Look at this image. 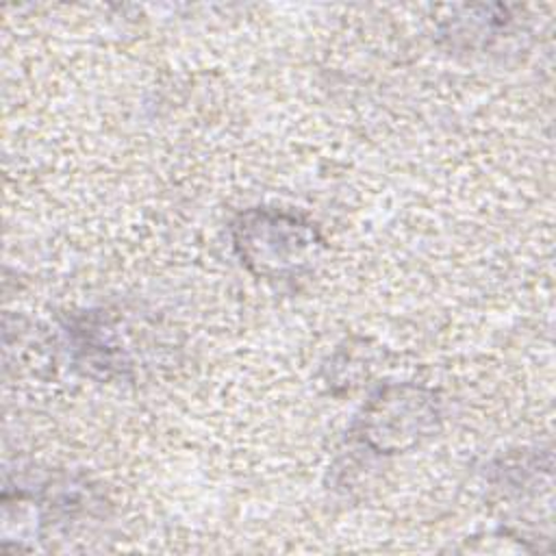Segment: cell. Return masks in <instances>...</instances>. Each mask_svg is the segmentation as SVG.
Segmentation results:
<instances>
[{
    "mask_svg": "<svg viewBox=\"0 0 556 556\" xmlns=\"http://www.w3.org/2000/svg\"><path fill=\"white\" fill-rule=\"evenodd\" d=\"M437 408L415 387H393L380 391L367 410V437L378 439L380 447L393 450L415 443L432 428Z\"/></svg>",
    "mask_w": 556,
    "mask_h": 556,
    "instance_id": "cell-2",
    "label": "cell"
},
{
    "mask_svg": "<svg viewBox=\"0 0 556 556\" xmlns=\"http://www.w3.org/2000/svg\"><path fill=\"white\" fill-rule=\"evenodd\" d=\"M235 232L243 261L256 265L258 271L295 269L315 245V230L282 213H245L241 215V224L235 226Z\"/></svg>",
    "mask_w": 556,
    "mask_h": 556,
    "instance_id": "cell-1",
    "label": "cell"
}]
</instances>
